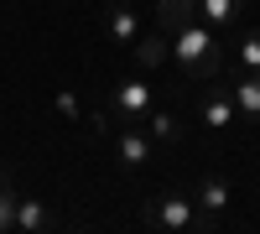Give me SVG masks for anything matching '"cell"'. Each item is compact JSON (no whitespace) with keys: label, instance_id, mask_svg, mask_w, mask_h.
<instances>
[{"label":"cell","instance_id":"obj_14","mask_svg":"<svg viewBox=\"0 0 260 234\" xmlns=\"http://www.w3.org/2000/svg\"><path fill=\"white\" fill-rule=\"evenodd\" d=\"M146 125H151V141H182V125H177V115H167V110H151L146 115Z\"/></svg>","mask_w":260,"mask_h":234},{"label":"cell","instance_id":"obj_11","mask_svg":"<svg viewBox=\"0 0 260 234\" xmlns=\"http://www.w3.org/2000/svg\"><path fill=\"white\" fill-rule=\"evenodd\" d=\"M192 16H198V0H156V26H161L167 37L177 31L182 21H192Z\"/></svg>","mask_w":260,"mask_h":234},{"label":"cell","instance_id":"obj_9","mask_svg":"<svg viewBox=\"0 0 260 234\" xmlns=\"http://www.w3.org/2000/svg\"><path fill=\"white\" fill-rule=\"evenodd\" d=\"M240 11H245V0H198V21H208L213 31L240 26Z\"/></svg>","mask_w":260,"mask_h":234},{"label":"cell","instance_id":"obj_10","mask_svg":"<svg viewBox=\"0 0 260 234\" xmlns=\"http://www.w3.org/2000/svg\"><path fill=\"white\" fill-rule=\"evenodd\" d=\"M229 94H234V110L245 120H260V73H240L229 83Z\"/></svg>","mask_w":260,"mask_h":234},{"label":"cell","instance_id":"obj_13","mask_svg":"<svg viewBox=\"0 0 260 234\" xmlns=\"http://www.w3.org/2000/svg\"><path fill=\"white\" fill-rule=\"evenodd\" d=\"M16 182H11V172L0 166V234H16Z\"/></svg>","mask_w":260,"mask_h":234},{"label":"cell","instance_id":"obj_12","mask_svg":"<svg viewBox=\"0 0 260 234\" xmlns=\"http://www.w3.org/2000/svg\"><path fill=\"white\" fill-rule=\"evenodd\" d=\"M47 224H52V214L37 198H16V234H42Z\"/></svg>","mask_w":260,"mask_h":234},{"label":"cell","instance_id":"obj_4","mask_svg":"<svg viewBox=\"0 0 260 234\" xmlns=\"http://www.w3.org/2000/svg\"><path fill=\"white\" fill-rule=\"evenodd\" d=\"M198 120L208 125V130H229V125L240 120V110H234V94H229L224 73H219V78H208V94L198 99Z\"/></svg>","mask_w":260,"mask_h":234},{"label":"cell","instance_id":"obj_16","mask_svg":"<svg viewBox=\"0 0 260 234\" xmlns=\"http://www.w3.org/2000/svg\"><path fill=\"white\" fill-rule=\"evenodd\" d=\"M57 115H62V120H83V104H78V94H68V89H62V94H57Z\"/></svg>","mask_w":260,"mask_h":234},{"label":"cell","instance_id":"obj_8","mask_svg":"<svg viewBox=\"0 0 260 234\" xmlns=\"http://www.w3.org/2000/svg\"><path fill=\"white\" fill-rule=\"evenodd\" d=\"M172 57V37L156 26V31H141L136 37V62H141V68H161V62Z\"/></svg>","mask_w":260,"mask_h":234},{"label":"cell","instance_id":"obj_7","mask_svg":"<svg viewBox=\"0 0 260 234\" xmlns=\"http://www.w3.org/2000/svg\"><path fill=\"white\" fill-rule=\"evenodd\" d=\"M115 156H120V166H146V161H151V136H141L136 125H120Z\"/></svg>","mask_w":260,"mask_h":234},{"label":"cell","instance_id":"obj_5","mask_svg":"<svg viewBox=\"0 0 260 234\" xmlns=\"http://www.w3.org/2000/svg\"><path fill=\"white\" fill-rule=\"evenodd\" d=\"M104 31H110V42H120V47H136L141 37V16L125 6V0H110V11H104Z\"/></svg>","mask_w":260,"mask_h":234},{"label":"cell","instance_id":"obj_6","mask_svg":"<svg viewBox=\"0 0 260 234\" xmlns=\"http://www.w3.org/2000/svg\"><path fill=\"white\" fill-rule=\"evenodd\" d=\"M192 198H198V208H203V214H208L213 224H219V214H224V208L234 203L229 182H224L219 172H203V177H198V193H192Z\"/></svg>","mask_w":260,"mask_h":234},{"label":"cell","instance_id":"obj_3","mask_svg":"<svg viewBox=\"0 0 260 234\" xmlns=\"http://www.w3.org/2000/svg\"><path fill=\"white\" fill-rule=\"evenodd\" d=\"M151 110H156V89H151L146 78H125V83H115V94H110V120H120V125H141Z\"/></svg>","mask_w":260,"mask_h":234},{"label":"cell","instance_id":"obj_1","mask_svg":"<svg viewBox=\"0 0 260 234\" xmlns=\"http://www.w3.org/2000/svg\"><path fill=\"white\" fill-rule=\"evenodd\" d=\"M172 62L187 73V78H219L224 73V47L219 37H213L208 21H182L177 31H172Z\"/></svg>","mask_w":260,"mask_h":234},{"label":"cell","instance_id":"obj_15","mask_svg":"<svg viewBox=\"0 0 260 234\" xmlns=\"http://www.w3.org/2000/svg\"><path fill=\"white\" fill-rule=\"evenodd\" d=\"M234 52H240V68H245V73H260V31H245Z\"/></svg>","mask_w":260,"mask_h":234},{"label":"cell","instance_id":"obj_2","mask_svg":"<svg viewBox=\"0 0 260 234\" xmlns=\"http://www.w3.org/2000/svg\"><path fill=\"white\" fill-rule=\"evenodd\" d=\"M146 224L151 229H177V234H208L213 219L198 208V198H187V193H156L146 203Z\"/></svg>","mask_w":260,"mask_h":234}]
</instances>
